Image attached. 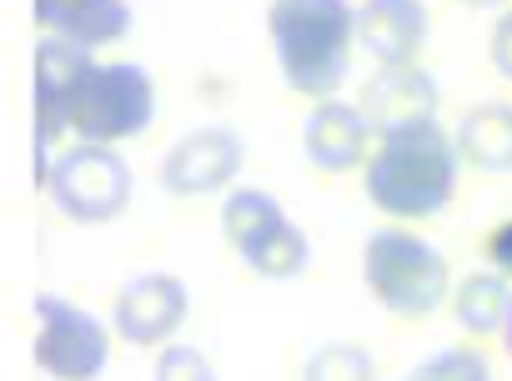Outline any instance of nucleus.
<instances>
[{
  "label": "nucleus",
  "instance_id": "6",
  "mask_svg": "<svg viewBox=\"0 0 512 381\" xmlns=\"http://www.w3.org/2000/svg\"><path fill=\"white\" fill-rule=\"evenodd\" d=\"M111 331L101 316H91L86 306H76L71 296L41 291L36 296V341H31V361L51 376V381H96L111 361Z\"/></svg>",
  "mask_w": 512,
  "mask_h": 381
},
{
  "label": "nucleus",
  "instance_id": "7",
  "mask_svg": "<svg viewBox=\"0 0 512 381\" xmlns=\"http://www.w3.org/2000/svg\"><path fill=\"white\" fill-rule=\"evenodd\" d=\"M191 316V291L176 271H141L131 276L116 301H111V326L126 346L141 351H161L176 341V331Z\"/></svg>",
  "mask_w": 512,
  "mask_h": 381
},
{
  "label": "nucleus",
  "instance_id": "16",
  "mask_svg": "<svg viewBox=\"0 0 512 381\" xmlns=\"http://www.w3.org/2000/svg\"><path fill=\"white\" fill-rule=\"evenodd\" d=\"M241 261H246L256 276H267V281H297V276L307 271V261H312V246H307V231H302L292 216H282L267 236H256V241L241 251Z\"/></svg>",
  "mask_w": 512,
  "mask_h": 381
},
{
  "label": "nucleus",
  "instance_id": "14",
  "mask_svg": "<svg viewBox=\"0 0 512 381\" xmlns=\"http://www.w3.org/2000/svg\"><path fill=\"white\" fill-rule=\"evenodd\" d=\"M507 311H512V281L487 266V271H467L457 286H452V316L467 336H502L507 326Z\"/></svg>",
  "mask_w": 512,
  "mask_h": 381
},
{
  "label": "nucleus",
  "instance_id": "12",
  "mask_svg": "<svg viewBox=\"0 0 512 381\" xmlns=\"http://www.w3.org/2000/svg\"><path fill=\"white\" fill-rule=\"evenodd\" d=\"M36 26L46 36L76 41L86 51H101L121 36H131V6L126 0H31Z\"/></svg>",
  "mask_w": 512,
  "mask_h": 381
},
{
  "label": "nucleus",
  "instance_id": "19",
  "mask_svg": "<svg viewBox=\"0 0 512 381\" xmlns=\"http://www.w3.org/2000/svg\"><path fill=\"white\" fill-rule=\"evenodd\" d=\"M151 381H221L216 366L206 361L201 346H186V341H171L156 351V366H151Z\"/></svg>",
  "mask_w": 512,
  "mask_h": 381
},
{
  "label": "nucleus",
  "instance_id": "2",
  "mask_svg": "<svg viewBox=\"0 0 512 381\" xmlns=\"http://www.w3.org/2000/svg\"><path fill=\"white\" fill-rule=\"evenodd\" d=\"M267 41L282 81L307 101H332L347 86L357 51V6L352 0H272Z\"/></svg>",
  "mask_w": 512,
  "mask_h": 381
},
{
  "label": "nucleus",
  "instance_id": "23",
  "mask_svg": "<svg viewBox=\"0 0 512 381\" xmlns=\"http://www.w3.org/2000/svg\"><path fill=\"white\" fill-rule=\"evenodd\" d=\"M502 346H507V356H512V311H507V326H502Z\"/></svg>",
  "mask_w": 512,
  "mask_h": 381
},
{
  "label": "nucleus",
  "instance_id": "18",
  "mask_svg": "<svg viewBox=\"0 0 512 381\" xmlns=\"http://www.w3.org/2000/svg\"><path fill=\"white\" fill-rule=\"evenodd\" d=\"M407 381H492V366L477 346H442Z\"/></svg>",
  "mask_w": 512,
  "mask_h": 381
},
{
  "label": "nucleus",
  "instance_id": "13",
  "mask_svg": "<svg viewBox=\"0 0 512 381\" xmlns=\"http://www.w3.org/2000/svg\"><path fill=\"white\" fill-rule=\"evenodd\" d=\"M457 151L477 171H512V101H477L457 121Z\"/></svg>",
  "mask_w": 512,
  "mask_h": 381
},
{
  "label": "nucleus",
  "instance_id": "20",
  "mask_svg": "<svg viewBox=\"0 0 512 381\" xmlns=\"http://www.w3.org/2000/svg\"><path fill=\"white\" fill-rule=\"evenodd\" d=\"M487 61L502 81H512V11H502L492 21V36H487Z\"/></svg>",
  "mask_w": 512,
  "mask_h": 381
},
{
  "label": "nucleus",
  "instance_id": "8",
  "mask_svg": "<svg viewBox=\"0 0 512 381\" xmlns=\"http://www.w3.org/2000/svg\"><path fill=\"white\" fill-rule=\"evenodd\" d=\"M246 166V141L231 126H196L161 156V191L176 201L191 196H226Z\"/></svg>",
  "mask_w": 512,
  "mask_h": 381
},
{
  "label": "nucleus",
  "instance_id": "15",
  "mask_svg": "<svg viewBox=\"0 0 512 381\" xmlns=\"http://www.w3.org/2000/svg\"><path fill=\"white\" fill-rule=\"evenodd\" d=\"M282 216H287L282 201H277L272 191H262V186H231V191L221 196V236H226V246H231L236 256H241L256 236H267Z\"/></svg>",
  "mask_w": 512,
  "mask_h": 381
},
{
  "label": "nucleus",
  "instance_id": "22",
  "mask_svg": "<svg viewBox=\"0 0 512 381\" xmlns=\"http://www.w3.org/2000/svg\"><path fill=\"white\" fill-rule=\"evenodd\" d=\"M457 6H467V11H512V0H457Z\"/></svg>",
  "mask_w": 512,
  "mask_h": 381
},
{
  "label": "nucleus",
  "instance_id": "21",
  "mask_svg": "<svg viewBox=\"0 0 512 381\" xmlns=\"http://www.w3.org/2000/svg\"><path fill=\"white\" fill-rule=\"evenodd\" d=\"M487 266H497L507 281H512V216H502L487 236Z\"/></svg>",
  "mask_w": 512,
  "mask_h": 381
},
{
  "label": "nucleus",
  "instance_id": "5",
  "mask_svg": "<svg viewBox=\"0 0 512 381\" xmlns=\"http://www.w3.org/2000/svg\"><path fill=\"white\" fill-rule=\"evenodd\" d=\"M46 196L56 201V211L66 221L106 226V221L126 216V206L136 196V171L116 146L71 141L46 171Z\"/></svg>",
  "mask_w": 512,
  "mask_h": 381
},
{
  "label": "nucleus",
  "instance_id": "11",
  "mask_svg": "<svg viewBox=\"0 0 512 381\" xmlns=\"http://www.w3.org/2000/svg\"><path fill=\"white\" fill-rule=\"evenodd\" d=\"M427 31L432 16L422 0H362L357 6V46L377 66H417Z\"/></svg>",
  "mask_w": 512,
  "mask_h": 381
},
{
  "label": "nucleus",
  "instance_id": "17",
  "mask_svg": "<svg viewBox=\"0 0 512 381\" xmlns=\"http://www.w3.org/2000/svg\"><path fill=\"white\" fill-rule=\"evenodd\" d=\"M302 381H377V366H372V351L367 346L332 341V346H322V351L307 356Z\"/></svg>",
  "mask_w": 512,
  "mask_h": 381
},
{
  "label": "nucleus",
  "instance_id": "1",
  "mask_svg": "<svg viewBox=\"0 0 512 381\" xmlns=\"http://www.w3.org/2000/svg\"><path fill=\"white\" fill-rule=\"evenodd\" d=\"M457 171H462L457 136L442 131V121H422V126L377 136V151L362 166V186L382 216L427 221V216H442L452 206Z\"/></svg>",
  "mask_w": 512,
  "mask_h": 381
},
{
  "label": "nucleus",
  "instance_id": "10",
  "mask_svg": "<svg viewBox=\"0 0 512 381\" xmlns=\"http://www.w3.org/2000/svg\"><path fill=\"white\" fill-rule=\"evenodd\" d=\"M357 106H362V116L372 121L377 136H392V131L437 121V111H442V86H437L432 71H422V66H377V71L362 81Z\"/></svg>",
  "mask_w": 512,
  "mask_h": 381
},
{
  "label": "nucleus",
  "instance_id": "9",
  "mask_svg": "<svg viewBox=\"0 0 512 381\" xmlns=\"http://www.w3.org/2000/svg\"><path fill=\"white\" fill-rule=\"evenodd\" d=\"M302 151L322 176H347V171L372 161L377 131H372V121L362 116L357 101H342V96L312 101V111L302 121Z\"/></svg>",
  "mask_w": 512,
  "mask_h": 381
},
{
  "label": "nucleus",
  "instance_id": "4",
  "mask_svg": "<svg viewBox=\"0 0 512 381\" xmlns=\"http://www.w3.org/2000/svg\"><path fill=\"white\" fill-rule=\"evenodd\" d=\"M71 136L96 146H126L156 121V86L136 61H96L66 106Z\"/></svg>",
  "mask_w": 512,
  "mask_h": 381
},
{
  "label": "nucleus",
  "instance_id": "3",
  "mask_svg": "<svg viewBox=\"0 0 512 381\" xmlns=\"http://www.w3.org/2000/svg\"><path fill=\"white\" fill-rule=\"evenodd\" d=\"M362 281L382 311L407 316V321H422L442 301H452L447 256L427 236L402 231V226H382L362 241Z\"/></svg>",
  "mask_w": 512,
  "mask_h": 381
}]
</instances>
